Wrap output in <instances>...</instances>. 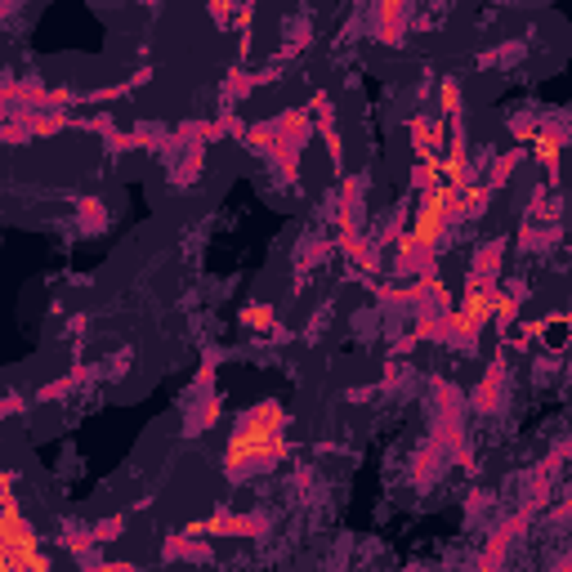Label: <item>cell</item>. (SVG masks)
I'll list each match as a JSON object with an SVG mask.
<instances>
[{
    "label": "cell",
    "mask_w": 572,
    "mask_h": 572,
    "mask_svg": "<svg viewBox=\"0 0 572 572\" xmlns=\"http://www.w3.org/2000/svg\"><path fill=\"white\" fill-rule=\"evenodd\" d=\"M278 425H282V412L278 407H260L255 416H246L233 434V447H228V461H260V456H278L282 438H278Z\"/></svg>",
    "instance_id": "obj_1"
},
{
    "label": "cell",
    "mask_w": 572,
    "mask_h": 572,
    "mask_svg": "<svg viewBox=\"0 0 572 572\" xmlns=\"http://www.w3.org/2000/svg\"><path fill=\"white\" fill-rule=\"evenodd\" d=\"M541 157H546V166H555V161H559V148H555V139H541Z\"/></svg>",
    "instance_id": "obj_2"
}]
</instances>
